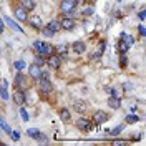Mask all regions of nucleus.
<instances>
[{"mask_svg": "<svg viewBox=\"0 0 146 146\" xmlns=\"http://www.w3.org/2000/svg\"><path fill=\"white\" fill-rule=\"evenodd\" d=\"M22 7L27 10V12H30V10L35 9V2L33 0H22Z\"/></svg>", "mask_w": 146, "mask_h": 146, "instance_id": "20", "label": "nucleus"}, {"mask_svg": "<svg viewBox=\"0 0 146 146\" xmlns=\"http://www.w3.org/2000/svg\"><path fill=\"white\" fill-rule=\"evenodd\" d=\"M0 96L3 98V100H9V93H7V90H5V86L0 83Z\"/></svg>", "mask_w": 146, "mask_h": 146, "instance_id": "27", "label": "nucleus"}, {"mask_svg": "<svg viewBox=\"0 0 146 146\" xmlns=\"http://www.w3.org/2000/svg\"><path fill=\"white\" fill-rule=\"evenodd\" d=\"M15 88L17 90H27V88H30V83H28V76H25L23 73H17L15 75Z\"/></svg>", "mask_w": 146, "mask_h": 146, "instance_id": "5", "label": "nucleus"}, {"mask_svg": "<svg viewBox=\"0 0 146 146\" xmlns=\"http://www.w3.org/2000/svg\"><path fill=\"white\" fill-rule=\"evenodd\" d=\"M36 82H38V91H40L42 95H48V93H52L53 85H52V82H50V78H38Z\"/></svg>", "mask_w": 146, "mask_h": 146, "instance_id": "6", "label": "nucleus"}, {"mask_svg": "<svg viewBox=\"0 0 146 146\" xmlns=\"http://www.w3.org/2000/svg\"><path fill=\"white\" fill-rule=\"evenodd\" d=\"M5 23H7V25H9L12 30H15V32H23V28L20 27L18 23H15V22H13L10 17H5Z\"/></svg>", "mask_w": 146, "mask_h": 146, "instance_id": "18", "label": "nucleus"}, {"mask_svg": "<svg viewBox=\"0 0 146 146\" xmlns=\"http://www.w3.org/2000/svg\"><path fill=\"white\" fill-rule=\"evenodd\" d=\"M138 17H139V20H145V10H141V12H139V15H138Z\"/></svg>", "mask_w": 146, "mask_h": 146, "instance_id": "35", "label": "nucleus"}, {"mask_svg": "<svg viewBox=\"0 0 146 146\" xmlns=\"http://www.w3.org/2000/svg\"><path fill=\"white\" fill-rule=\"evenodd\" d=\"M20 115H22L23 121H28V113L25 111V108H20Z\"/></svg>", "mask_w": 146, "mask_h": 146, "instance_id": "32", "label": "nucleus"}, {"mask_svg": "<svg viewBox=\"0 0 146 146\" xmlns=\"http://www.w3.org/2000/svg\"><path fill=\"white\" fill-rule=\"evenodd\" d=\"M33 48H35V52L38 55H43V56H50V55L55 53V46L46 43V42H35Z\"/></svg>", "mask_w": 146, "mask_h": 146, "instance_id": "1", "label": "nucleus"}, {"mask_svg": "<svg viewBox=\"0 0 146 146\" xmlns=\"http://www.w3.org/2000/svg\"><path fill=\"white\" fill-rule=\"evenodd\" d=\"M103 50H105V42H101V43H100V48H98L96 52H93V53H91V58H100L101 53H103Z\"/></svg>", "mask_w": 146, "mask_h": 146, "instance_id": "22", "label": "nucleus"}, {"mask_svg": "<svg viewBox=\"0 0 146 146\" xmlns=\"http://www.w3.org/2000/svg\"><path fill=\"white\" fill-rule=\"evenodd\" d=\"M33 63L38 65V66H43V65L46 63V60H45V56H43V55H36L35 60H33Z\"/></svg>", "mask_w": 146, "mask_h": 146, "instance_id": "23", "label": "nucleus"}, {"mask_svg": "<svg viewBox=\"0 0 146 146\" xmlns=\"http://www.w3.org/2000/svg\"><path fill=\"white\" fill-rule=\"evenodd\" d=\"M27 22L28 25L32 28H35V30H42V27H43V22H42L40 15H30V17H27Z\"/></svg>", "mask_w": 146, "mask_h": 146, "instance_id": "7", "label": "nucleus"}, {"mask_svg": "<svg viewBox=\"0 0 146 146\" xmlns=\"http://www.w3.org/2000/svg\"><path fill=\"white\" fill-rule=\"evenodd\" d=\"M108 119H110V115L106 111L96 110V111L93 113V116H91V123H93V125H103V123H106Z\"/></svg>", "mask_w": 146, "mask_h": 146, "instance_id": "4", "label": "nucleus"}, {"mask_svg": "<svg viewBox=\"0 0 146 146\" xmlns=\"http://www.w3.org/2000/svg\"><path fill=\"white\" fill-rule=\"evenodd\" d=\"M93 12H95V10L91 9V7H88V9L83 10V15H93Z\"/></svg>", "mask_w": 146, "mask_h": 146, "instance_id": "34", "label": "nucleus"}, {"mask_svg": "<svg viewBox=\"0 0 146 146\" xmlns=\"http://www.w3.org/2000/svg\"><path fill=\"white\" fill-rule=\"evenodd\" d=\"M126 55L125 53H121V58H119V65H121V68H126Z\"/></svg>", "mask_w": 146, "mask_h": 146, "instance_id": "29", "label": "nucleus"}, {"mask_svg": "<svg viewBox=\"0 0 146 146\" xmlns=\"http://www.w3.org/2000/svg\"><path fill=\"white\" fill-rule=\"evenodd\" d=\"M0 25H2V27H3V22H2V18H0Z\"/></svg>", "mask_w": 146, "mask_h": 146, "instance_id": "40", "label": "nucleus"}, {"mask_svg": "<svg viewBox=\"0 0 146 146\" xmlns=\"http://www.w3.org/2000/svg\"><path fill=\"white\" fill-rule=\"evenodd\" d=\"M72 48L76 55H82V53H85V50H86V43L82 42V40H76V42H73Z\"/></svg>", "mask_w": 146, "mask_h": 146, "instance_id": "14", "label": "nucleus"}, {"mask_svg": "<svg viewBox=\"0 0 146 146\" xmlns=\"http://www.w3.org/2000/svg\"><path fill=\"white\" fill-rule=\"evenodd\" d=\"M118 48H119V52H121V53H126V52H128V48H129V46H128L126 43L123 42V40H121V42L118 43Z\"/></svg>", "mask_w": 146, "mask_h": 146, "instance_id": "28", "label": "nucleus"}, {"mask_svg": "<svg viewBox=\"0 0 146 146\" xmlns=\"http://www.w3.org/2000/svg\"><path fill=\"white\" fill-rule=\"evenodd\" d=\"M76 128L78 129H82V131H90V129H93V123H91L90 119L83 118V116H80V118L76 119Z\"/></svg>", "mask_w": 146, "mask_h": 146, "instance_id": "8", "label": "nucleus"}, {"mask_svg": "<svg viewBox=\"0 0 146 146\" xmlns=\"http://www.w3.org/2000/svg\"><path fill=\"white\" fill-rule=\"evenodd\" d=\"M55 53H56V55H66V53H68V46H66V45L56 46V48H55Z\"/></svg>", "mask_w": 146, "mask_h": 146, "instance_id": "24", "label": "nucleus"}, {"mask_svg": "<svg viewBox=\"0 0 146 146\" xmlns=\"http://www.w3.org/2000/svg\"><path fill=\"white\" fill-rule=\"evenodd\" d=\"M115 145H125V141H119V139H116V141H113Z\"/></svg>", "mask_w": 146, "mask_h": 146, "instance_id": "36", "label": "nucleus"}, {"mask_svg": "<svg viewBox=\"0 0 146 146\" xmlns=\"http://www.w3.org/2000/svg\"><path fill=\"white\" fill-rule=\"evenodd\" d=\"M28 73H30V76L33 78V80H36L38 76H40V73H42V66H38V65H30V68H28Z\"/></svg>", "mask_w": 146, "mask_h": 146, "instance_id": "15", "label": "nucleus"}, {"mask_svg": "<svg viewBox=\"0 0 146 146\" xmlns=\"http://www.w3.org/2000/svg\"><path fill=\"white\" fill-rule=\"evenodd\" d=\"M121 40H125V43H126L128 46H131L135 43V38L131 35H126V33H121Z\"/></svg>", "mask_w": 146, "mask_h": 146, "instance_id": "21", "label": "nucleus"}, {"mask_svg": "<svg viewBox=\"0 0 146 146\" xmlns=\"http://www.w3.org/2000/svg\"><path fill=\"white\" fill-rule=\"evenodd\" d=\"M12 98H13V101H15L17 105H20V106H22V105H25V101H27V93H25L23 90H17V88H15V91H13V96H12Z\"/></svg>", "mask_w": 146, "mask_h": 146, "instance_id": "9", "label": "nucleus"}, {"mask_svg": "<svg viewBox=\"0 0 146 146\" xmlns=\"http://www.w3.org/2000/svg\"><path fill=\"white\" fill-rule=\"evenodd\" d=\"M60 119L65 121V123H68V121L72 119V113H70V110L68 108H60Z\"/></svg>", "mask_w": 146, "mask_h": 146, "instance_id": "16", "label": "nucleus"}, {"mask_svg": "<svg viewBox=\"0 0 146 146\" xmlns=\"http://www.w3.org/2000/svg\"><path fill=\"white\" fill-rule=\"evenodd\" d=\"M108 106L113 110H118L119 106H121V100L119 98H116V96H110L108 98Z\"/></svg>", "mask_w": 146, "mask_h": 146, "instance_id": "17", "label": "nucleus"}, {"mask_svg": "<svg viewBox=\"0 0 146 146\" xmlns=\"http://www.w3.org/2000/svg\"><path fill=\"white\" fill-rule=\"evenodd\" d=\"M2 32H3V27H2V25H0V35H2Z\"/></svg>", "mask_w": 146, "mask_h": 146, "instance_id": "38", "label": "nucleus"}, {"mask_svg": "<svg viewBox=\"0 0 146 146\" xmlns=\"http://www.w3.org/2000/svg\"><path fill=\"white\" fill-rule=\"evenodd\" d=\"M75 7H76L75 0H62V3H60V10L66 17H73L75 15Z\"/></svg>", "mask_w": 146, "mask_h": 146, "instance_id": "3", "label": "nucleus"}, {"mask_svg": "<svg viewBox=\"0 0 146 146\" xmlns=\"http://www.w3.org/2000/svg\"><path fill=\"white\" fill-rule=\"evenodd\" d=\"M86 103L85 101H76L75 105H73V108H75V111H78V113H83V111H86Z\"/></svg>", "mask_w": 146, "mask_h": 146, "instance_id": "19", "label": "nucleus"}, {"mask_svg": "<svg viewBox=\"0 0 146 146\" xmlns=\"http://www.w3.org/2000/svg\"><path fill=\"white\" fill-rule=\"evenodd\" d=\"M138 32H139V35H141V36H145V35H146L145 25H139V27H138Z\"/></svg>", "mask_w": 146, "mask_h": 146, "instance_id": "33", "label": "nucleus"}, {"mask_svg": "<svg viewBox=\"0 0 146 146\" xmlns=\"http://www.w3.org/2000/svg\"><path fill=\"white\" fill-rule=\"evenodd\" d=\"M62 30V27H60V20H52L48 25H45V27H42V33L45 36H53L55 33H58Z\"/></svg>", "mask_w": 146, "mask_h": 146, "instance_id": "2", "label": "nucleus"}, {"mask_svg": "<svg viewBox=\"0 0 146 146\" xmlns=\"http://www.w3.org/2000/svg\"><path fill=\"white\" fill-rule=\"evenodd\" d=\"M45 65H48L50 68H53V70H58L60 68V65H62V60H60V56L56 53H53V55H50L48 58H46V63Z\"/></svg>", "mask_w": 146, "mask_h": 146, "instance_id": "10", "label": "nucleus"}, {"mask_svg": "<svg viewBox=\"0 0 146 146\" xmlns=\"http://www.w3.org/2000/svg\"><path fill=\"white\" fill-rule=\"evenodd\" d=\"M27 135L28 138H33V139H38V141H43V143H46V138L36 129V128H28L27 129Z\"/></svg>", "mask_w": 146, "mask_h": 146, "instance_id": "12", "label": "nucleus"}, {"mask_svg": "<svg viewBox=\"0 0 146 146\" xmlns=\"http://www.w3.org/2000/svg\"><path fill=\"white\" fill-rule=\"evenodd\" d=\"M13 15L20 22H27V10L23 9L22 5H13Z\"/></svg>", "mask_w": 146, "mask_h": 146, "instance_id": "11", "label": "nucleus"}, {"mask_svg": "<svg viewBox=\"0 0 146 146\" xmlns=\"http://www.w3.org/2000/svg\"><path fill=\"white\" fill-rule=\"evenodd\" d=\"M85 2H88V3H93V2H95V0H85Z\"/></svg>", "mask_w": 146, "mask_h": 146, "instance_id": "39", "label": "nucleus"}, {"mask_svg": "<svg viewBox=\"0 0 146 146\" xmlns=\"http://www.w3.org/2000/svg\"><path fill=\"white\" fill-rule=\"evenodd\" d=\"M123 128H125V125H119V126H116L115 129H111V131H108L110 135H113V136H116V135H119L121 131H123Z\"/></svg>", "mask_w": 146, "mask_h": 146, "instance_id": "26", "label": "nucleus"}, {"mask_svg": "<svg viewBox=\"0 0 146 146\" xmlns=\"http://www.w3.org/2000/svg\"><path fill=\"white\" fill-rule=\"evenodd\" d=\"M139 121V118H138L136 115H128L126 116V123L128 125H135V123H138Z\"/></svg>", "mask_w": 146, "mask_h": 146, "instance_id": "25", "label": "nucleus"}, {"mask_svg": "<svg viewBox=\"0 0 146 146\" xmlns=\"http://www.w3.org/2000/svg\"><path fill=\"white\" fill-rule=\"evenodd\" d=\"M60 27L63 28V30H73V28H75V20H73V17H66V15H65V17L60 20Z\"/></svg>", "mask_w": 146, "mask_h": 146, "instance_id": "13", "label": "nucleus"}, {"mask_svg": "<svg viewBox=\"0 0 146 146\" xmlns=\"http://www.w3.org/2000/svg\"><path fill=\"white\" fill-rule=\"evenodd\" d=\"M13 66H15V68H17L18 72H20V70H22V68L25 66V63H23L22 60H18V62H15V65H13Z\"/></svg>", "mask_w": 146, "mask_h": 146, "instance_id": "31", "label": "nucleus"}, {"mask_svg": "<svg viewBox=\"0 0 146 146\" xmlns=\"http://www.w3.org/2000/svg\"><path fill=\"white\" fill-rule=\"evenodd\" d=\"M10 136H12L13 141H18V139H20V133H18L17 129H15V131H10Z\"/></svg>", "mask_w": 146, "mask_h": 146, "instance_id": "30", "label": "nucleus"}, {"mask_svg": "<svg viewBox=\"0 0 146 146\" xmlns=\"http://www.w3.org/2000/svg\"><path fill=\"white\" fill-rule=\"evenodd\" d=\"M75 3H85V0H75Z\"/></svg>", "mask_w": 146, "mask_h": 146, "instance_id": "37", "label": "nucleus"}]
</instances>
